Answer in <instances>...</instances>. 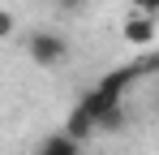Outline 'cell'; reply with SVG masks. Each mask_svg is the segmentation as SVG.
<instances>
[{
    "label": "cell",
    "instance_id": "1",
    "mask_svg": "<svg viewBox=\"0 0 159 155\" xmlns=\"http://www.w3.org/2000/svg\"><path fill=\"white\" fill-rule=\"evenodd\" d=\"M26 56L39 65V69H56L73 56V43L60 35V30H30L26 35Z\"/></svg>",
    "mask_w": 159,
    "mask_h": 155
},
{
    "label": "cell",
    "instance_id": "2",
    "mask_svg": "<svg viewBox=\"0 0 159 155\" xmlns=\"http://www.w3.org/2000/svg\"><path fill=\"white\" fill-rule=\"evenodd\" d=\"M120 35H125V43H133V48H146V43H155L159 26H155V17H142V13H129V22L120 26Z\"/></svg>",
    "mask_w": 159,
    "mask_h": 155
},
{
    "label": "cell",
    "instance_id": "3",
    "mask_svg": "<svg viewBox=\"0 0 159 155\" xmlns=\"http://www.w3.org/2000/svg\"><path fill=\"white\" fill-rule=\"evenodd\" d=\"M34 155H86V147H82V142H73L65 129H56V134H48V138L34 147Z\"/></svg>",
    "mask_w": 159,
    "mask_h": 155
},
{
    "label": "cell",
    "instance_id": "4",
    "mask_svg": "<svg viewBox=\"0 0 159 155\" xmlns=\"http://www.w3.org/2000/svg\"><path fill=\"white\" fill-rule=\"evenodd\" d=\"M65 134H69L73 142H82V147H86V142H90V138H95L99 129H95V121H90V116H86L82 108H73V112L65 116Z\"/></svg>",
    "mask_w": 159,
    "mask_h": 155
},
{
    "label": "cell",
    "instance_id": "5",
    "mask_svg": "<svg viewBox=\"0 0 159 155\" xmlns=\"http://www.w3.org/2000/svg\"><path fill=\"white\" fill-rule=\"evenodd\" d=\"M13 30H17V22H13V13H9V9H0V39H9Z\"/></svg>",
    "mask_w": 159,
    "mask_h": 155
},
{
    "label": "cell",
    "instance_id": "6",
    "mask_svg": "<svg viewBox=\"0 0 159 155\" xmlns=\"http://www.w3.org/2000/svg\"><path fill=\"white\" fill-rule=\"evenodd\" d=\"M133 9H138L142 17H155V13H159V0H133Z\"/></svg>",
    "mask_w": 159,
    "mask_h": 155
},
{
    "label": "cell",
    "instance_id": "7",
    "mask_svg": "<svg viewBox=\"0 0 159 155\" xmlns=\"http://www.w3.org/2000/svg\"><path fill=\"white\" fill-rule=\"evenodd\" d=\"M56 9H65V13H82L86 9V0H52Z\"/></svg>",
    "mask_w": 159,
    "mask_h": 155
},
{
    "label": "cell",
    "instance_id": "8",
    "mask_svg": "<svg viewBox=\"0 0 159 155\" xmlns=\"http://www.w3.org/2000/svg\"><path fill=\"white\" fill-rule=\"evenodd\" d=\"M151 108H155V116H159V91H155V99H151Z\"/></svg>",
    "mask_w": 159,
    "mask_h": 155
}]
</instances>
